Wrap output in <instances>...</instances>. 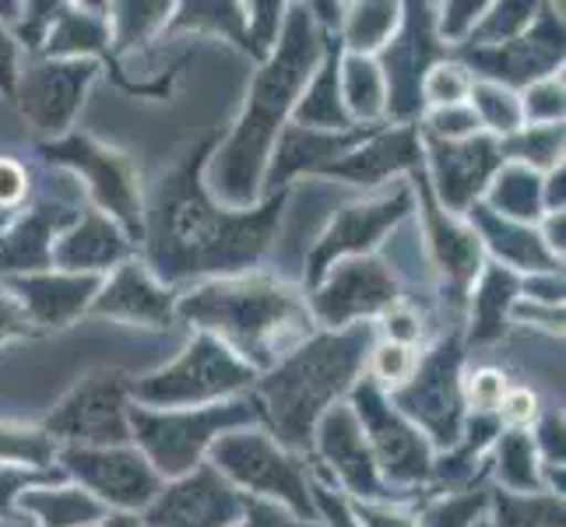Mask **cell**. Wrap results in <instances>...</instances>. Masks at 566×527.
Wrapping results in <instances>:
<instances>
[{"label":"cell","instance_id":"obj_17","mask_svg":"<svg viewBox=\"0 0 566 527\" xmlns=\"http://www.w3.org/2000/svg\"><path fill=\"white\" fill-rule=\"evenodd\" d=\"M475 404H482V408H493L500 398H503V380L496 377V373H485V377H479L475 380Z\"/></svg>","mask_w":566,"mask_h":527},{"label":"cell","instance_id":"obj_21","mask_svg":"<svg viewBox=\"0 0 566 527\" xmlns=\"http://www.w3.org/2000/svg\"><path fill=\"white\" fill-rule=\"evenodd\" d=\"M109 527H138V524H134L130 517H116V520H113Z\"/></svg>","mask_w":566,"mask_h":527},{"label":"cell","instance_id":"obj_12","mask_svg":"<svg viewBox=\"0 0 566 527\" xmlns=\"http://www.w3.org/2000/svg\"><path fill=\"white\" fill-rule=\"evenodd\" d=\"M99 314L113 317H127V320H148V324H166L169 320V296L155 288L138 267H124L120 278H116L106 296L99 299Z\"/></svg>","mask_w":566,"mask_h":527},{"label":"cell","instance_id":"obj_8","mask_svg":"<svg viewBox=\"0 0 566 527\" xmlns=\"http://www.w3.org/2000/svg\"><path fill=\"white\" fill-rule=\"evenodd\" d=\"M219 461L240 482L253 485V489H268L275 496H285L289 503H296L300 510H306V496H303V482H300L296 464H289L268 440L232 436L219 446Z\"/></svg>","mask_w":566,"mask_h":527},{"label":"cell","instance_id":"obj_20","mask_svg":"<svg viewBox=\"0 0 566 527\" xmlns=\"http://www.w3.org/2000/svg\"><path fill=\"white\" fill-rule=\"evenodd\" d=\"M528 404H535L528 394H521V398H514L511 401V415H517V419H528Z\"/></svg>","mask_w":566,"mask_h":527},{"label":"cell","instance_id":"obj_16","mask_svg":"<svg viewBox=\"0 0 566 527\" xmlns=\"http://www.w3.org/2000/svg\"><path fill=\"white\" fill-rule=\"evenodd\" d=\"M377 366H380V377L398 380V377L405 373V369H408V351H405L401 345H390V348H384V351H380Z\"/></svg>","mask_w":566,"mask_h":527},{"label":"cell","instance_id":"obj_11","mask_svg":"<svg viewBox=\"0 0 566 527\" xmlns=\"http://www.w3.org/2000/svg\"><path fill=\"white\" fill-rule=\"evenodd\" d=\"M395 299V285L380 271V264H345L331 288L321 296V314L327 320H345L359 309H377Z\"/></svg>","mask_w":566,"mask_h":527},{"label":"cell","instance_id":"obj_9","mask_svg":"<svg viewBox=\"0 0 566 527\" xmlns=\"http://www.w3.org/2000/svg\"><path fill=\"white\" fill-rule=\"evenodd\" d=\"M232 510H237L232 493L211 472H205L180 489L166 493L151 514V527H226Z\"/></svg>","mask_w":566,"mask_h":527},{"label":"cell","instance_id":"obj_3","mask_svg":"<svg viewBox=\"0 0 566 527\" xmlns=\"http://www.w3.org/2000/svg\"><path fill=\"white\" fill-rule=\"evenodd\" d=\"M184 314L222 330L243 356L253 351L258 359L275 351V345L282 348L285 338H300L306 327V314L296 296L271 282H232L205 288L201 296L184 303Z\"/></svg>","mask_w":566,"mask_h":527},{"label":"cell","instance_id":"obj_5","mask_svg":"<svg viewBox=\"0 0 566 527\" xmlns=\"http://www.w3.org/2000/svg\"><path fill=\"white\" fill-rule=\"evenodd\" d=\"M243 380L247 369L237 366L219 345L205 338L198 345H190V351L172 369L138 383L134 390L148 401H193V398L222 394V390L240 387Z\"/></svg>","mask_w":566,"mask_h":527},{"label":"cell","instance_id":"obj_13","mask_svg":"<svg viewBox=\"0 0 566 527\" xmlns=\"http://www.w3.org/2000/svg\"><path fill=\"white\" fill-rule=\"evenodd\" d=\"M61 159H74L77 166H85V172L95 180V193L103 198V204H109L113 211H120L124 219L134 222V193H130V172L120 159L92 148L88 141H71L64 148H56Z\"/></svg>","mask_w":566,"mask_h":527},{"label":"cell","instance_id":"obj_19","mask_svg":"<svg viewBox=\"0 0 566 527\" xmlns=\"http://www.w3.org/2000/svg\"><path fill=\"white\" fill-rule=\"evenodd\" d=\"M8 77H11V43L0 35V85L8 88Z\"/></svg>","mask_w":566,"mask_h":527},{"label":"cell","instance_id":"obj_1","mask_svg":"<svg viewBox=\"0 0 566 527\" xmlns=\"http://www.w3.org/2000/svg\"><path fill=\"white\" fill-rule=\"evenodd\" d=\"M279 204L264 214H222L208 204L198 187V159L163 180L151 211V257L166 278L247 264L268 243Z\"/></svg>","mask_w":566,"mask_h":527},{"label":"cell","instance_id":"obj_18","mask_svg":"<svg viewBox=\"0 0 566 527\" xmlns=\"http://www.w3.org/2000/svg\"><path fill=\"white\" fill-rule=\"evenodd\" d=\"M250 524L247 527H292L289 520H282L275 510H264V506H250Z\"/></svg>","mask_w":566,"mask_h":527},{"label":"cell","instance_id":"obj_7","mask_svg":"<svg viewBox=\"0 0 566 527\" xmlns=\"http://www.w3.org/2000/svg\"><path fill=\"white\" fill-rule=\"evenodd\" d=\"M50 429L67 433L74 440L116 443L124 440V412H120V380L113 373L92 377L77 394L61 408V415L50 419Z\"/></svg>","mask_w":566,"mask_h":527},{"label":"cell","instance_id":"obj_14","mask_svg":"<svg viewBox=\"0 0 566 527\" xmlns=\"http://www.w3.org/2000/svg\"><path fill=\"white\" fill-rule=\"evenodd\" d=\"M405 208V198H398L395 204L384 201V204H369V208H353V211H345L338 225L331 229V236L324 240V250L317 253V264L327 257V253H335V250H348V246H366V243H374L377 232L387 225V222H395L398 214Z\"/></svg>","mask_w":566,"mask_h":527},{"label":"cell","instance_id":"obj_10","mask_svg":"<svg viewBox=\"0 0 566 527\" xmlns=\"http://www.w3.org/2000/svg\"><path fill=\"white\" fill-rule=\"evenodd\" d=\"M67 464L82 475L92 489H99L113 503L138 506L151 499L155 478L148 467L134 454H88V451H71Z\"/></svg>","mask_w":566,"mask_h":527},{"label":"cell","instance_id":"obj_6","mask_svg":"<svg viewBox=\"0 0 566 527\" xmlns=\"http://www.w3.org/2000/svg\"><path fill=\"white\" fill-rule=\"evenodd\" d=\"M240 412L232 408H214V412H201V415H172V419H155L145 412H134V425H138L142 443L148 446V454L155 457V464L169 475H180L198 461L201 446L208 443L214 425L232 422Z\"/></svg>","mask_w":566,"mask_h":527},{"label":"cell","instance_id":"obj_2","mask_svg":"<svg viewBox=\"0 0 566 527\" xmlns=\"http://www.w3.org/2000/svg\"><path fill=\"white\" fill-rule=\"evenodd\" d=\"M314 53H317V46H314V39H310L306 14H296L289 25L282 53L271 61L268 71H261L258 85H253L250 109L243 116L237 138H232V145L226 151V159L219 162V187L226 190L229 201H237V204L250 201L253 176H258V166L271 145V134H275L282 113L289 109L292 95H296L310 77Z\"/></svg>","mask_w":566,"mask_h":527},{"label":"cell","instance_id":"obj_4","mask_svg":"<svg viewBox=\"0 0 566 527\" xmlns=\"http://www.w3.org/2000/svg\"><path fill=\"white\" fill-rule=\"evenodd\" d=\"M359 335H348L338 341H317L314 348H303L296 359L282 366V373L268 383V398L275 404V419L289 440L306 436L310 419H314L331 394L353 377L359 362Z\"/></svg>","mask_w":566,"mask_h":527},{"label":"cell","instance_id":"obj_15","mask_svg":"<svg viewBox=\"0 0 566 527\" xmlns=\"http://www.w3.org/2000/svg\"><path fill=\"white\" fill-rule=\"evenodd\" d=\"M22 190H25V172L11 162H0V204L18 201L22 198Z\"/></svg>","mask_w":566,"mask_h":527}]
</instances>
